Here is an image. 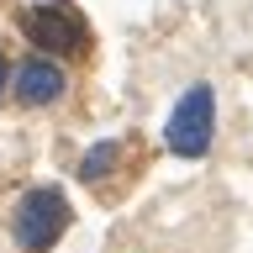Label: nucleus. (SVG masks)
Masks as SVG:
<instances>
[{
    "label": "nucleus",
    "instance_id": "1",
    "mask_svg": "<svg viewBox=\"0 0 253 253\" xmlns=\"http://www.w3.org/2000/svg\"><path fill=\"white\" fill-rule=\"evenodd\" d=\"M16 27L27 32V42H37V53H53V58H90V42H95L90 21H84L79 5H69V0L21 5Z\"/></svg>",
    "mask_w": 253,
    "mask_h": 253
},
{
    "label": "nucleus",
    "instance_id": "2",
    "mask_svg": "<svg viewBox=\"0 0 253 253\" xmlns=\"http://www.w3.org/2000/svg\"><path fill=\"white\" fill-rule=\"evenodd\" d=\"M69 221H74V211H69V195L58 185H32L11 206V237L21 253H53L58 237L69 232Z\"/></svg>",
    "mask_w": 253,
    "mask_h": 253
},
{
    "label": "nucleus",
    "instance_id": "3",
    "mask_svg": "<svg viewBox=\"0 0 253 253\" xmlns=\"http://www.w3.org/2000/svg\"><path fill=\"white\" fill-rule=\"evenodd\" d=\"M164 142L174 158H206L216 142V84L195 79L179 100H174L169 122H164Z\"/></svg>",
    "mask_w": 253,
    "mask_h": 253
},
{
    "label": "nucleus",
    "instance_id": "4",
    "mask_svg": "<svg viewBox=\"0 0 253 253\" xmlns=\"http://www.w3.org/2000/svg\"><path fill=\"white\" fill-rule=\"evenodd\" d=\"M11 95L27 111L58 106L63 95H69V69H63V58H53V53H32V58H21L11 69Z\"/></svg>",
    "mask_w": 253,
    "mask_h": 253
},
{
    "label": "nucleus",
    "instance_id": "5",
    "mask_svg": "<svg viewBox=\"0 0 253 253\" xmlns=\"http://www.w3.org/2000/svg\"><path fill=\"white\" fill-rule=\"evenodd\" d=\"M122 153H126V142H116V137H100L95 148H84V158H79V179H84V185H100L106 174H116Z\"/></svg>",
    "mask_w": 253,
    "mask_h": 253
},
{
    "label": "nucleus",
    "instance_id": "6",
    "mask_svg": "<svg viewBox=\"0 0 253 253\" xmlns=\"http://www.w3.org/2000/svg\"><path fill=\"white\" fill-rule=\"evenodd\" d=\"M5 90H11V63H5V47H0V100H5Z\"/></svg>",
    "mask_w": 253,
    "mask_h": 253
}]
</instances>
